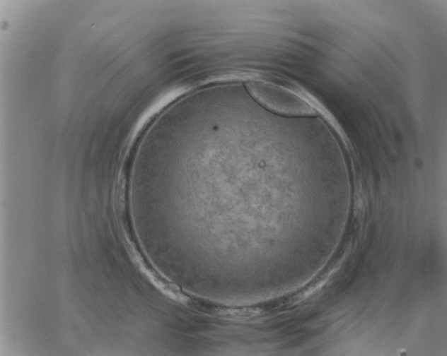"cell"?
<instances>
[{"label":"cell","instance_id":"1","mask_svg":"<svg viewBox=\"0 0 447 356\" xmlns=\"http://www.w3.org/2000/svg\"><path fill=\"white\" fill-rule=\"evenodd\" d=\"M252 97L265 109L279 116H311L316 112L290 90L275 84L252 81L247 83Z\"/></svg>","mask_w":447,"mask_h":356}]
</instances>
